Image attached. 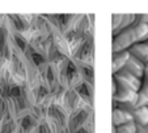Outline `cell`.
<instances>
[{"label":"cell","mask_w":148,"mask_h":133,"mask_svg":"<svg viewBox=\"0 0 148 133\" xmlns=\"http://www.w3.org/2000/svg\"><path fill=\"white\" fill-rule=\"evenodd\" d=\"M131 52V58L136 59L142 64H147L148 65V44L147 43H138L134 44L130 50Z\"/></svg>","instance_id":"1"},{"label":"cell","mask_w":148,"mask_h":133,"mask_svg":"<svg viewBox=\"0 0 148 133\" xmlns=\"http://www.w3.org/2000/svg\"><path fill=\"white\" fill-rule=\"evenodd\" d=\"M132 120L136 123L138 128L148 125V107H138L132 112Z\"/></svg>","instance_id":"2"},{"label":"cell","mask_w":148,"mask_h":133,"mask_svg":"<svg viewBox=\"0 0 148 133\" xmlns=\"http://www.w3.org/2000/svg\"><path fill=\"white\" fill-rule=\"evenodd\" d=\"M143 85L147 86V88H148V68H147V66H145L144 76H143Z\"/></svg>","instance_id":"3"},{"label":"cell","mask_w":148,"mask_h":133,"mask_svg":"<svg viewBox=\"0 0 148 133\" xmlns=\"http://www.w3.org/2000/svg\"><path fill=\"white\" fill-rule=\"evenodd\" d=\"M144 43H147V44H148V41H145V42H144Z\"/></svg>","instance_id":"4"},{"label":"cell","mask_w":148,"mask_h":133,"mask_svg":"<svg viewBox=\"0 0 148 133\" xmlns=\"http://www.w3.org/2000/svg\"><path fill=\"white\" fill-rule=\"evenodd\" d=\"M147 68H148V65H147Z\"/></svg>","instance_id":"5"}]
</instances>
